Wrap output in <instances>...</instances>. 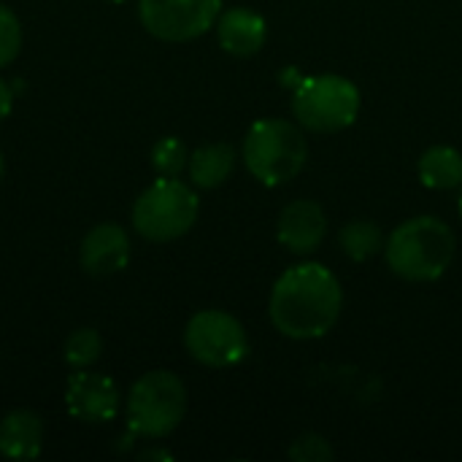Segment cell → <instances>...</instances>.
Listing matches in <instances>:
<instances>
[{
  "instance_id": "cell-10",
  "label": "cell",
  "mask_w": 462,
  "mask_h": 462,
  "mask_svg": "<svg viewBox=\"0 0 462 462\" xmlns=\"http://www.w3.org/2000/svg\"><path fill=\"white\" fill-rule=\"evenodd\" d=\"M279 244L298 257L314 254L328 236V217L314 200H295L282 208L276 225Z\"/></svg>"
},
{
  "instance_id": "cell-6",
  "label": "cell",
  "mask_w": 462,
  "mask_h": 462,
  "mask_svg": "<svg viewBox=\"0 0 462 462\" xmlns=\"http://www.w3.org/2000/svg\"><path fill=\"white\" fill-rule=\"evenodd\" d=\"M292 114L311 133H338L360 114V89L338 73L309 76L292 95Z\"/></svg>"
},
{
  "instance_id": "cell-19",
  "label": "cell",
  "mask_w": 462,
  "mask_h": 462,
  "mask_svg": "<svg viewBox=\"0 0 462 462\" xmlns=\"http://www.w3.org/2000/svg\"><path fill=\"white\" fill-rule=\"evenodd\" d=\"M22 49V24L19 16L0 3V68L11 65Z\"/></svg>"
},
{
  "instance_id": "cell-24",
  "label": "cell",
  "mask_w": 462,
  "mask_h": 462,
  "mask_svg": "<svg viewBox=\"0 0 462 462\" xmlns=\"http://www.w3.org/2000/svg\"><path fill=\"white\" fill-rule=\"evenodd\" d=\"M114 3H122V0H114Z\"/></svg>"
},
{
  "instance_id": "cell-20",
  "label": "cell",
  "mask_w": 462,
  "mask_h": 462,
  "mask_svg": "<svg viewBox=\"0 0 462 462\" xmlns=\"http://www.w3.org/2000/svg\"><path fill=\"white\" fill-rule=\"evenodd\" d=\"M290 457L298 462H328L336 457V452H333V447H330L322 436L306 433V436H300V439L290 447Z\"/></svg>"
},
{
  "instance_id": "cell-15",
  "label": "cell",
  "mask_w": 462,
  "mask_h": 462,
  "mask_svg": "<svg viewBox=\"0 0 462 462\" xmlns=\"http://www.w3.org/2000/svg\"><path fill=\"white\" fill-rule=\"evenodd\" d=\"M420 179L428 189H455L462 187V154L452 146H430L420 157Z\"/></svg>"
},
{
  "instance_id": "cell-17",
  "label": "cell",
  "mask_w": 462,
  "mask_h": 462,
  "mask_svg": "<svg viewBox=\"0 0 462 462\" xmlns=\"http://www.w3.org/2000/svg\"><path fill=\"white\" fill-rule=\"evenodd\" d=\"M100 352H103V338L95 328H79L62 344V357L76 371L95 365L100 360Z\"/></svg>"
},
{
  "instance_id": "cell-2",
  "label": "cell",
  "mask_w": 462,
  "mask_h": 462,
  "mask_svg": "<svg viewBox=\"0 0 462 462\" xmlns=\"http://www.w3.org/2000/svg\"><path fill=\"white\" fill-rule=\"evenodd\" d=\"M455 246V233L444 219L414 217L390 233L384 257L390 271L403 282H436L452 265Z\"/></svg>"
},
{
  "instance_id": "cell-11",
  "label": "cell",
  "mask_w": 462,
  "mask_h": 462,
  "mask_svg": "<svg viewBox=\"0 0 462 462\" xmlns=\"http://www.w3.org/2000/svg\"><path fill=\"white\" fill-rule=\"evenodd\" d=\"M79 263L89 276L119 273L130 263V238L127 230L116 222L95 225L79 249Z\"/></svg>"
},
{
  "instance_id": "cell-4",
  "label": "cell",
  "mask_w": 462,
  "mask_h": 462,
  "mask_svg": "<svg viewBox=\"0 0 462 462\" xmlns=\"http://www.w3.org/2000/svg\"><path fill=\"white\" fill-rule=\"evenodd\" d=\"M200 200L192 187L179 179L160 176L149 184L133 206V227L141 238L165 244L187 236L198 222Z\"/></svg>"
},
{
  "instance_id": "cell-16",
  "label": "cell",
  "mask_w": 462,
  "mask_h": 462,
  "mask_svg": "<svg viewBox=\"0 0 462 462\" xmlns=\"http://www.w3.org/2000/svg\"><path fill=\"white\" fill-rule=\"evenodd\" d=\"M338 244L344 249V254L355 263H365L371 260L374 254L382 252L384 241H382V230L368 222V219H357V222H349L341 227L338 233Z\"/></svg>"
},
{
  "instance_id": "cell-22",
  "label": "cell",
  "mask_w": 462,
  "mask_h": 462,
  "mask_svg": "<svg viewBox=\"0 0 462 462\" xmlns=\"http://www.w3.org/2000/svg\"><path fill=\"white\" fill-rule=\"evenodd\" d=\"M3 171H5V160H3V152H0V179H3Z\"/></svg>"
},
{
  "instance_id": "cell-9",
  "label": "cell",
  "mask_w": 462,
  "mask_h": 462,
  "mask_svg": "<svg viewBox=\"0 0 462 462\" xmlns=\"http://www.w3.org/2000/svg\"><path fill=\"white\" fill-rule=\"evenodd\" d=\"M122 395L116 384L103 374H89L87 368L76 371L65 384V409L73 420L87 425L111 422L119 414Z\"/></svg>"
},
{
  "instance_id": "cell-3",
  "label": "cell",
  "mask_w": 462,
  "mask_h": 462,
  "mask_svg": "<svg viewBox=\"0 0 462 462\" xmlns=\"http://www.w3.org/2000/svg\"><path fill=\"white\" fill-rule=\"evenodd\" d=\"M309 160V141L290 119H260L244 138L246 171L265 187L292 181Z\"/></svg>"
},
{
  "instance_id": "cell-13",
  "label": "cell",
  "mask_w": 462,
  "mask_h": 462,
  "mask_svg": "<svg viewBox=\"0 0 462 462\" xmlns=\"http://www.w3.org/2000/svg\"><path fill=\"white\" fill-rule=\"evenodd\" d=\"M43 449V420L30 409L8 411L0 420V455L8 460H32Z\"/></svg>"
},
{
  "instance_id": "cell-8",
  "label": "cell",
  "mask_w": 462,
  "mask_h": 462,
  "mask_svg": "<svg viewBox=\"0 0 462 462\" xmlns=\"http://www.w3.org/2000/svg\"><path fill=\"white\" fill-rule=\"evenodd\" d=\"M222 14V0H138V16L149 35L184 43L208 32Z\"/></svg>"
},
{
  "instance_id": "cell-5",
  "label": "cell",
  "mask_w": 462,
  "mask_h": 462,
  "mask_svg": "<svg viewBox=\"0 0 462 462\" xmlns=\"http://www.w3.org/2000/svg\"><path fill=\"white\" fill-rule=\"evenodd\" d=\"M187 411V387L171 371H149L127 395V428L138 439L171 436Z\"/></svg>"
},
{
  "instance_id": "cell-21",
  "label": "cell",
  "mask_w": 462,
  "mask_h": 462,
  "mask_svg": "<svg viewBox=\"0 0 462 462\" xmlns=\"http://www.w3.org/2000/svg\"><path fill=\"white\" fill-rule=\"evenodd\" d=\"M11 108H14V92H11L8 81L0 79V122L11 114Z\"/></svg>"
},
{
  "instance_id": "cell-23",
  "label": "cell",
  "mask_w": 462,
  "mask_h": 462,
  "mask_svg": "<svg viewBox=\"0 0 462 462\" xmlns=\"http://www.w3.org/2000/svg\"><path fill=\"white\" fill-rule=\"evenodd\" d=\"M457 203H460V217H462V195H460V200H457Z\"/></svg>"
},
{
  "instance_id": "cell-18",
  "label": "cell",
  "mask_w": 462,
  "mask_h": 462,
  "mask_svg": "<svg viewBox=\"0 0 462 462\" xmlns=\"http://www.w3.org/2000/svg\"><path fill=\"white\" fill-rule=\"evenodd\" d=\"M189 162V154H187V146L168 135V138H160L154 146H152V165L160 176H168V179H176Z\"/></svg>"
},
{
  "instance_id": "cell-14",
  "label": "cell",
  "mask_w": 462,
  "mask_h": 462,
  "mask_svg": "<svg viewBox=\"0 0 462 462\" xmlns=\"http://www.w3.org/2000/svg\"><path fill=\"white\" fill-rule=\"evenodd\" d=\"M189 179L195 187L200 189H214L222 181H227V176L236 168V149L230 143H208L192 152L189 162Z\"/></svg>"
},
{
  "instance_id": "cell-12",
  "label": "cell",
  "mask_w": 462,
  "mask_h": 462,
  "mask_svg": "<svg viewBox=\"0 0 462 462\" xmlns=\"http://www.w3.org/2000/svg\"><path fill=\"white\" fill-rule=\"evenodd\" d=\"M217 38H219V46L227 51V54H236V57H252L257 54L263 46H265V38H268V24L265 19L252 11V8H227L225 14H219L217 19Z\"/></svg>"
},
{
  "instance_id": "cell-1",
  "label": "cell",
  "mask_w": 462,
  "mask_h": 462,
  "mask_svg": "<svg viewBox=\"0 0 462 462\" xmlns=\"http://www.w3.org/2000/svg\"><path fill=\"white\" fill-rule=\"evenodd\" d=\"M344 309L341 282L322 263H300L287 268L268 300L273 328L292 341H314L328 336Z\"/></svg>"
},
{
  "instance_id": "cell-7",
  "label": "cell",
  "mask_w": 462,
  "mask_h": 462,
  "mask_svg": "<svg viewBox=\"0 0 462 462\" xmlns=\"http://www.w3.org/2000/svg\"><path fill=\"white\" fill-rule=\"evenodd\" d=\"M184 346L189 357L206 368H230L249 355V338L244 325L219 309L198 311L184 330Z\"/></svg>"
}]
</instances>
